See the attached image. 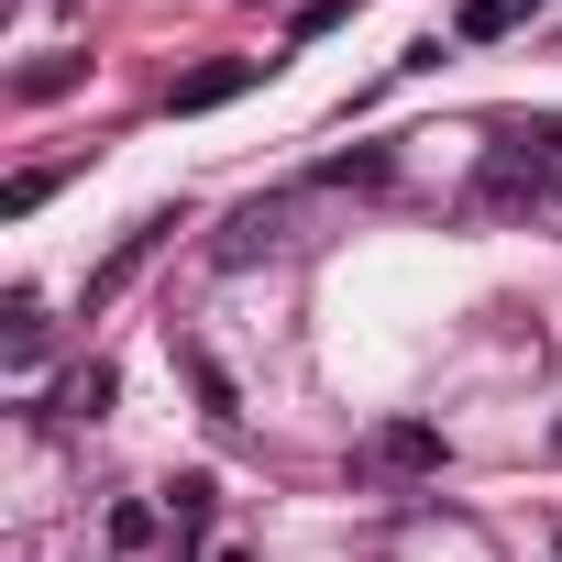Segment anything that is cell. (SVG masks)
I'll return each instance as SVG.
<instances>
[{"mask_svg":"<svg viewBox=\"0 0 562 562\" xmlns=\"http://www.w3.org/2000/svg\"><path fill=\"white\" fill-rule=\"evenodd\" d=\"M166 232H177V210H155V221H133V232L111 243V265H89V310H111V299L133 288V276H144V254H155Z\"/></svg>","mask_w":562,"mask_h":562,"instance_id":"1","label":"cell"},{"mask_svg":"<svg viewBox=\"0 0 562 562\" xmlns=\"http://www.w3.org/2000/svg\"><path fill=\"white\" fill-rule=\"evenodd\" d=\"M364 452H375L386 474H441V430H419V419H386Z\"/></svg>","mask_w":562,"mask_h":562,"instance_id":"2","label":"cell"},{"mask_svg":"<svg viewBox=\"0 0 562 562\" xmlns=\"http://www.w3.org/2000/svg\"><path fill=\"white\" fill-rule=\"evenodd\" d=\"M210 507H221V485H210V474H177V485H166V529H177V551H199V540H210Z\"/></svg>","mask_w":562,"mask_h":562,"instance_id":"3","label":"cell"},{"mask_svg":"<svg viewBox=\"0 0 562 562\" xmlns=\"http://www.w3.org/2000/svg\"><path fill=\"white\" fill-rule=\"evenodd\" d=\"M276 243H288V210H276V199H254V210L221 232V265H254V254H276Z\"/></svg>","mask_w":562,"mask_h":562,"instance_id":"4","label":"cell"},{"mask_svg":"<svg viewBox=\"0 0 562 562\" xmlns=\"http://www.w3.org/2000/svg\"><path fill=\"white\" fill-rule=\"evenodd\" d=\"M232 89H254V67H199V78H177V89H166V111H221Z\"/></svg>","mask_w":562,"mask_h":562,"instance_id":"5","label":"cell"},{"mask_svg":"<svg viewBox=\"0 0 562 562\" xmlns=\"http://www.w3.org/2000/svg\"><path fill=\"white\" fill-rule=\"evenodd\" d=\"M111 386H122L111 364H78V375L56 386V419H100V408H111Z\"/></svg>","mask_w":562,"mask_h":562,"instance_id":"6","label":"cell"},{"mask_svg":"<svg viewBox=\"0 0 562 562\" xmlns=\"http://www.w3.org/2000/svg\"><path fill=\"white\" fill-rule=\"evenodd\" d=\"M518 166H529V188H540V199H562V122H529Z\"/></svg>","mask_w":562,"mask_h":562,"instance_id":"7","label":"cell"},{"mask_svg":"<svg viewBox=\"0 0 562 562\" xmlns=\"http://www.w3.org/2000/svg\"><path fill=\"white\" fill-rule=\"evenodd\" d=\"M540 12V0H463V45H496V34H518Z\"/></svg>","mask_w":562,"mask_h":562,"instance_id":"8","label":"cell"},{"mask_svg":"<svg viewBox=\"0 0 562 562\" xmlns=\"http://www.w3.org/2000/svg\"><path fill=\"white\" fill-rule=\"evenodd\" d=\"M78 78H89V56H34V67H23L12 89H23V100H67Z\"/></svg>","mask_w":562,"mask_h":562,"instance_id":"9","label":"cell"},{"mask_svg":"<svg viewBox=\"0 0 562 562\" xmlns=\"http://www.w3.org/2000/svg\"><path fill=\"white\" fill-rule=\"evenodd\" d=\"M56 199V166H23L12 188H0V221H23V210H45Z\"/></svg>","mask_w":562,"mask_h":562,"instance_id":"10","label":"cell"},{"mask_svg":"<svg viewBox=\"0 0 562 562\" xmlns=\"http://www.w3.org/2000/svg\"><path fill=\"white\" fill-rule=\"evenodd\" d=\"M353 23V0H310V12H299V45H321V34H342Z\"/></svg>","mask_w":562,"mask_h":562,"instance_id":"11","label":"cell"}]
</instances>
